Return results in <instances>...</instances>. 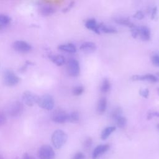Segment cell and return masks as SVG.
Returning a JSON list of instances; mask_svg holds the SVG:
<instances>
[{"label": "cell", "mask_w": 159, "mask_h": 159, "mask_svg": "<svg viewBox=\"0 0 159 159\" xmlns=\"http://www.w3.org/2000/svg\"><path fill=\"white\" fill-rule=\"evenodd\" d=\"M68 114L65 111L58 109L54 111L52 114L51 118L52 120L55 123L63 124L68 122Z\"/></svg>", "instance_id": "cell-8"}, {"label": "cell", "mask_w": 159, "mask_h": 159, "mask_svg": "<svg viewBox=\"0 0 159 159\" xmlns=\"http://www.w3.org/2000/svg\"><path fill=\"white\" fill-rule=\"evenodd\" d=\"M0 159H4V158L2 157V156H1V155H0Z\"/></svg>", "instance_id": "cell-41"}, {"label": "cell", "mask_w": 159, "mask_h": 159, "mask_svg": "<svg viewBox=\"0 0 159 159\" xmlns=\"http://www.w3.org/2000/svg\"><path fill=\"white\" fill-rule=\"evenodd\" d=\"M37 104L43 109L50 111L54 107L55 101L52 96L48 94H45L39 96Z\"/></svg>", "instance_id": "cell-2"}, {"label": "cell", "mask_w": 159, "mask_h": 159, "mask_svg": "<svg viewBox=\"0 0 159 159\" xmlns=\"http://www.w3.org/2000/svg\"><path fill=\"white\" fill-rule=\"evenodd\" d=\"M92 143H93L92 139L90 137H88L84 140L83 142V146L85 148H89V147H91Z\"/></svg>", "instance_id": "cell-33"}, {"label": "cell", "mask_w": 159, "mask_h": 159, "mask_svg": "<svg viewBox=\"0 0 159 159\" xmlns=\"http://www.w3.org/2000/svg\"><path fill=\"white\" fill-rule=\"evenodd\" d=\"M157 78H159V71L158 72H157V73H156V75H155Z\"/></svg>", "instance_id": "cell-39"}, {"label": "cell", "mask_w": 159, "mask_h": 159, "mask_svg": "<svg viewBox=\"0 0 159 159\" xmlns=\"http://www.w3.org/2000/svg\"><path fill=\"white\" fill-rule=\"evenodd\" d=\"M84 88L81 85H78L75 86L72 89V93L75 96H80L84 92Z\"/></svg>", "instance_id": "cell-26"}, {"label": "cell", "mask_w": 159, "mask_h": 159, "mask_svg": "<svg viewBox=\"0 0 159 159\" xmlns=\"http://www.w3.org/2000/svg\"><path fill=\"white\" fill-rule=\"evenodd\" d=\"M114 20L116 23L120 24L121 25L128 27L130 29H131L132 27L135 26L134 24L132 21H130L129 18H128V17H116L114 19Z\"/></svg>", "instance_id": "cell-18"}, {"label": "cell", "mask_w": 159, "mask_h": 159, "mask_svg": "<svg viewBox=\"0 0 159 159\" xmlns=\"http://www.w3.org/2000/svg\"><path fill=\"white\" fill-rule=\"evenodd\" d=\"M6 117L5 114L2 112L0 111V125L4 124L6 123Z\"/></svg>", "instance_id": "cell-36"}, {"label": "cell", "mask_w": 159, "mask_h": 159, "mask_svg": "<svg viewBox=\"0 0 159 159\" xmlns=\"http://www.w3.org/2000/svg\"><path fill=\"white\" fill-rule=\"evenodd\" d=\"M139 94L142 96L143 98L147 99L148 98V96H149V90L147 88H145V89H140L139 91Z\"/></svg>", "instance_id": "cell-30"}, {"label": "cell", "mask_w": 159, "mask_h": 159, "mask_svg": "<svg viewBox=\"0 0 159 159\" xmlns=\"http://www.w3.org/2000/svg\"><path fill=\"white\" fill-rule=\"evenodd\" d=\"M80 120V114L77 111H72L68 115V122L76 123Z\"/></svg>", "instance_id": "cell-23"}, {"label": "cell", "mask_w": 159, "mask_h": 159, "mask_svg": "<svg viewBox=\"0 0 159 159\" xmlns=\"http://www.w3.org/2000/svg\"><path fill=\"white\" fill-rule=\"evenodd\" d=\"M99 29L100 32H102L106 34H114L117 32V30L116 28L107 25L104 23L99 24Z\"/></svg>", "instance_id": "cell-20"}, {"label": "cell", "mask_w": 159, "mask_h": 159, "mask_svg": "<svg viewBox=\"0 0 159 159\" xmlns=\"http://www.w3.org/2000/svg\"><path fill=\"white\" fill-rule=\"evenodd\" d=\"M22 159H35V158L34 157H33L27 154V153H25V154L24 155V156H23Z\"/></svg>", "instance_id": "cell-38"}, {"label": "cell", "mask_w": 159, "mask_h": 159, "mask_svg": "<svg viewBox=\"0 0 159 159\" xmlns=\"http://www.w3.org/2000/svg\"><path fill=\"white\" fill-rule=\"evenodd\" d=\"M56 12V9L54 6L50 4H44L41 6L40 12L43 16H49L53 14Z\"/></svg>", "instance_id": "cell-16"}, {"label": "cell", "mask_w": 159, "mask_h": 159, "mask_svg": "<svg viewBox=\"0 0 159 159\" xmlns=\"http://www.w3.org/2000/svg\"><path fill=\"white\" fill-rule=\"evenodd\" d=\"M122 114V109L120 107H116L111 111L110 116H111V119H112L114 120H115L117 118L121 116Z\"/></svg>", "instance_id": "cell-24"}, {"label": "cell", "mask_w": 159, "mask_h": 159, "mask_svg": "<svg viewBox=\"0 0 159 159\" xmlns=\"http://www.w3.org/2000/svg\"><path fill=\"white\" fill-rule=\"evenodd\" d=\"M157 93H158V96H159V87H158V88H157Z\"/></svg>", "instance_id": "cell-40"}, {"label": "cell", "mask_w": 159, "mask_h": 159, "mask_svg": "<svg viewBox=\"0 0 159 159\" xmlns=\"http://www.w3.org/2000/svg\"><path fill=\"white\" fill-rule=\"evenodd\" d=\"M39 98V96L29 91L24 92L22 94V100L24 104L28 106H33L35 104H37Z\"/></svg>", "instance_id": "cell-7"}, {"label": "cell", "mask_w": 159, "mask_h": 159, "mask_svg": "<svg viewBox=\"0 0 159 159\" xmlns=\"http://www.w3.org/2000/svg\"><path fill=\"white\" fill-rule=\"evenodd\" d=\"M80 49L86 53H91L96 50V45L93 42H84L80 45Z\"/></svg>", "instance_id": "cell-11"}, {"label": "cell", "mask_w": 159, "mask_h": 159, "mask_svg": "<svg viewBox=\"0 0 159 159\" xmlns=\"http://www.w3.org/2000/svg\"><path fill=\"white\" fill-rule=\"evenodd\" d=\"M157 127H158V129H159V124L157 125Z\"/></svg>", "instance_id": "cell-42"}, {"label": "cell", "mask_w": 159, "mask_h": 159, "mask_svg": "<svg viewBox=\"0 0 159 159\" xmlns=\"http://www.w3.org/2000/svg\"><path fill=\"white\" fill-rule=\"evenodd\" d=\"M48 58L53 63L59 66L63 65L66 62V59L62 55L49 54Z\"/></svg>", "instance_id": "cell-14"}, {"label": "cell", "mask_w": 159, "mask_h": 159, "mask_svg": "<svg viewBox=\"0 0 159 159\" xmlns=\"http://www.w3.org/2000/svg\"><path fill=\"white\" fill-rule=\"evenodd\" d=\"M157 117L159 118V112L158 111H151L148 113L147 118L148 120H151L153 117Z\"/></svg>", "instance_id": "cell-31"}, {"label": "cell", "mask_w": 159, "mask_h": 159, "mask_svg": "<svg viewBox=\"0 0 159 159\" xmlns=\"http://www.w3.org/2000/svg\"><path fill=\"white\" fill-rule=\"evenodd\" d=\"M132 81H148L150 83H157L159 81V78H157L155 75L148 73L143 75H134L130 77Z\"/></svg>", "instance_id": "cell-10"}, {"label": "cell", "mask_w": 159, "mask_h": 159, "mask_svg": "<svg viewBox=\"0 0 159 159\" xmlns=\"http://www.w3.org/2000/svg\"><path fill=\"white\" fill-rule=\"evenodd\" d=\"M84 25L87 29L93 31L97 34H99L101 33L99 29V24L97 23L96 19L94 18H91L86 20Z\"/></svg>", "instance_id": "cell-12"}, {"label": "cell", "mask_w": 159, "mask_h": 159, "mask_svg": "<svg viewBox=\"0 0 159 159\" xmlns=\"http://www.w3.org/2000/svg\"><path fill=\"white\" fill-rule=\"evenodd\" d=\"M67 71L68 75L73 77H76L80 75V63L77 60L71 58L68 60Z\"/></svg>", "instance_id": "cell-5"}, {"label": "cell", "mask_w": 159, "mask_h": 159, "mask_svg": "<svg viewBox=\"0 0 159 159\" xmlns=\"http://www.w3.org/2000/svg\"><path fill=\"white\" fill-rule=\"evenodd\" d=\"M151 60L154 66L159 67V55L156 54V55H153L152 57Z\"/></svg>", "instance_id": "cell-29"}, {"label": "cell", "mask_w": 159, "mask_h": 159, "mask_svg": "<svg viewBox=\"0 0 159 159\" xmlns=\"http://www.w3.org/2000/svg\"><path fill=\"white\" fill-rule=\"evenodd\" d=\"M107 99L106 97H102L99 99L98 103V106H97V112L99 114H102L105 112L106 108H107Z\"/></svg>", "instance_id": "cell-19"}, {"label": "cell", "mask_w": 159, "mask_h": 159, "mask_svg": "<svg viewBox=\"0 0 159 159\" xmlns=\"http://www.w3.org/2000/svg\"><path fill=\"white\" fill-rule=\"evenodd\" d=\"M114 121H115L117 126L120 129H123L126 126L127 119L125 117H124L122 116L117 118Z\"/></svg>", "instance_id": "cell-25"}, {"label": "cell", "mask_w": 159, "mask_h": 159, "mask_svg": "<svg viewBox=\"0 0 159 159\" xmlns=\"http://www.w3.org/2000/svg\"><path fill=\"white\" fill-rule=\"evenodd\" d=\"M68 139L66 134L62 130L57 129L55 130L51 137L52 143L57 149L61 148L66 143Z\"/></svg>", "instance_id": "cell-1"}, {"label": "cell", "mask_w": 159, "mask_h": 159, "mask_svg": "<svg viewBox=\"0 0 159 159\" xmlns=\"http://www.w3.org/2000/svg\"><path fill=\"white\" fill-rule=\"evenodd\" d=\"M110 89L111 83L109 80L107 78H104L100 86V91L103 93H107L110 90Z\"/></svg>", "instance_id": "cell-22"}, {"label": "cell", "mask_w": 159, "mask_h": 159, "mask_svg": "<svg viewBox=\"0 0 159 159\" xmlns=\"http://www.w3.org/2000/svg\"><path fill=\"white\" fill-rule=\"evenodd\" d=\"M84 155L81 152H77L74 155L72 159H84Z\"/></svg>", "instance_id": "cell-37"}, {"label": "cell", "mask_w": 159, "mask_h": 159, "mask_svg": "<svg viewBox=\"0 0 159 159\" xmlns=\"http://www.w3.org/2000/svg\"><path fill=\"white\" fill-rule=\"evenodd\" d=\"M38 156L40 159H54L55 153L51 146L43 145L39 148Z\"/></svg>", "instance_id": "cell-6"}, {"label": "cell", "mask_w": 159, "mask_h": 159, "mask_svg": "<svg viewBox=\"0 0 159 159\" xmlns=\"http://www.w3.org/2000/svg\"><path fill=\"white\" fill-rule=\"evenodd\" d=\"M13 48L20 53H27L32 50V46L28 42L24 40L15 41L12 44Z\"/></svg>", "instance_id": "cell-9"}, {"label": "cell", "mask_w": 159, "mask_h": 159, "mask_svg": "<svg viewBox=\"0 0 159 159\" xmlns=\"http://www.w3.org/2000/svg\"><path fill=\"white\" fill-rule=\"evenodd\" d=\"M24 111V105L20 101H14L12 102L8 109L7 113L12 117H17L20 116Z\"/></svg>", "instance_id": "cell-4"}, {"label": "cell", "mask_w": 159, "mask_h": 159, "mask_svg": "<svg viewBox=\"0 0 159 159\" xmlns=\"http://www.w3.org/2000/svg\"><path fill=\"white\" fill-rule=\"evenodd\" d=\"M116 127L115 126H108L106 128H104L101 134V139L103 140L107 139L109 135L115 131Z\"/></svg>", "instance_id": "cell-21"}, {"label": "cell", "mask_w": 159, "mask_h": 159, "mask_svg": "<svg viewBox=\"0 0 159 159\" xmlns=\"http://www.w3.org/2000/svg\"><path fill=\"white\" fill-rule=\"evenodd\" d=\"M3 81L8 86H14L19 83V77L11 70H6L3 73Z\"/></svg>", "instance_id": "cell-3"}, {"label": "cell", "mask_w": 159, "mask_h": 159, "mask_svg": "<svg viewBox=\"0 0 159 159\" xmlns=\"http://www.w3.org/2000/svg\"><path fill=\"white\" fill-rule=\"evenodd\" d=\"M58 49L60 51L69 53H75L77 51L76 46L71 43L61 44L58 47Z\"/></svg>", "instance_id": "cell-17"}, {"label": "cell", "mask_w": 159, "mask_h": 159, "mask_svg": "<svg viewBox=\"0 0 159 159\" xmlns=\"http://www.w3.org/2000/svg\"><path fill=\"white\" fill-rule=\"evenodd\" d=\"M109 148V145L108 144H101L98 145L93 150V155H92V158L93 159H97V158L104 153L106 152H107Z\"/></svg>", "instance_id": "cell-13"}, {"label": "cell", "mask_w": 159, "mask_h": 159, "mask_svg": "<svg viewBox=\"0 0 159 159\" xmlns=\"http://www.w3.org/2000/svg\"><path fill=\"white\" fill-rule=\"evenodd\" d=\"M11 19L9 16L4 14H0V24L7 25L11 22Z\"/></svg>", "instance_id": "cell-27"}, {"label": "cell", "mask_w": 159, "mask_h": 159, "mask_svg": "<svg viewBox=\"0 0 159 159\" xmlns=\"http://www.w3.org/2000/svg\"><path fill=\"white\" fill-rule=\"evenodd\" d=\"M131 35L134 39H136L139 36V26H134L130 29Z\"/></svg>", "instance_id": "cell-28"}, {"label": "cell", "mask_w": 159, "mask_h": 159, "mask_svg": "<svg viewBox=\"0 0 159 159\" xmlns=\"http://www.w3.org/2000/svg\"><path fill=\"white\" fill-rule=\"evenodd\" d=\"M75 4V1H71V2L68 4V5L66 7H65V8H63V9H62V12H64V13H65V12H67L70 11V9H71L72 7H74Z\"/></svg>", "instance_id": "cell-34"}, {"label": "cell", "mask_w": 159, "mask_h": 159, "mask_svg": "<svg viewBox=\"0 0 159 159\" xmlns=\"http://www.w3.org/2000/svg\"><path fill=\"white\" fill-rule=\"evenodd\" d=\"M139 36L143 41H148L151 37V33L150 29L145 25L139 26Z\"/></svg>", "instance_id": "cell-15"}, {"label": "cell", "mask_w": 159, "mask_h": 159, "mask_svg": "<svg viewBox=\"0 0 159 159\" xmlns=\"http://www.w3.org/2000/svg\"><path fill=\"white\" fill-rule=\"evenodd\" d=\"M157 6H154L150 10V17H151V19H155L156 16H157Z\"/></svg>", "instance_id": "cell-35"}, {"label": "cell", "mask_w": 159, "mask_h": 159, "mask_svg": "<svg viewBox=\"0 0 159 159\" xmlns=\"http://www.w3.org/2000/svg\"><path fill=\"white\" fill-rule=\"evenodd\" d=\"M144 13L141 11H137L134 15H133V17L135 19H138V20H141L142 19H143L144 17Z\"/></svg>", "instance_id": "cell-32"}]
</instances>
